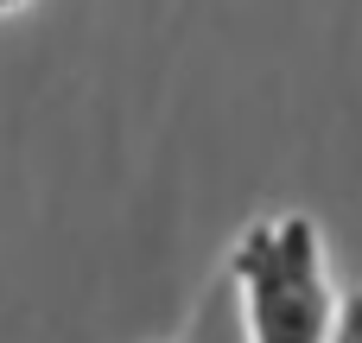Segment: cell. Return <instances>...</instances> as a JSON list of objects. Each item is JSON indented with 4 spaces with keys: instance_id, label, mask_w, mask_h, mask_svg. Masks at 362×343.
Here are the masks:
<instances>
[{
    "instance_id": "cell-1",
    "label": "cell",
    "mask_w": 362,
    "mask_h": 343,
    "mask_svg": "<svg viewBox=\"0 0 362 343\" xmlns=\"http://www.w3.org/2000/svg\"><path fill=\"white\" fill-rule=\"evenodd\" d=\"M229 286L248 343H331L344 293L325 267V236L305 210L255 223L229 255Z\"/></svg>"
},
{
    "instance_id": "cell-2",
    "label": "cell",
    "mask_w": 362,
    "mask_h": 343,
    "mask_svg": "<svg viewBox=\"0 0 362 343\" xmlns=\"http://www.w3.org/2000/svg\"><path fill=\"white\" fill-rule=\"evenodd\" d=\"M191 343H248V331H242V306H235L229 274H223V280H216V293L204 299V312H197V325H191Z\"/></svg>"
},
{
    "instance_id": "cell-3",
    "label": "cell",
    "mask_w": 362,
    "mask_h": 343,
    "mask_svg": "<svg viewBox=\"0 0 362 343\" xmlns=\"http://www.w3.org/2000/svg\"><path fill=\"white\" fill-rule=\"evenodd\" d=\"M331 343H362V293H344V306H337V331Z\"/></svg>"
},
{
    "instance_id": "cell-4",
    "label": "cell",
    "mask_w": 362,
    "mask_h": 343,
    "mask_svg": "<svg viewBox=\"0 0 362 343\" xmlns=\"http://www.w3.org/2000/svg\"><path fill=\"white\" fill-rule=\"evenodd\" d=\"M13 6H19V0H0V13H13Z\"/></svg>"
}]
</instances>
